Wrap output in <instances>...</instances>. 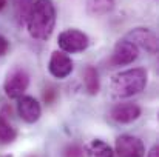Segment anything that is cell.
I'll return each instance as SVG.
<instances>
[{
	"mask_svg": "<svg viewBox=\"0 0 159 157\" xmlns=\"http://www.w3.org/2000/svg\"><path fill=\"white\" fill-rule=\"evenodd\" d=\"M26 28L33 39L48 40L56 25V8L51 0H34L26 17Z\"/></svg>",
	"mask_w": 159,
	"mask_h": 157,
	"instance_id": "cell-1",
	"label": "cell"
},
{
	"mask_svg": "<svg viewBox=\"0 0 159 157\" xmlns=\"http://www.w3.org/2000/svg\"><path fill=\"white\" fill-rule=\"evenodd\" d=\"M148 72L144 68H133L117 72L111 79V93L117 99H128L139 94L147 85Z\"/></svg>",
	"mask_w": 159,
	"mask_h": 157,
	"instance_id": "cell-2",
	"label": "cell"
},
{
	"mask_svg": "<svg viewBox=\"0 0 159 157\" xmlns=\"http://www.w3.org/2000/svg\"><path fill=\"white\" fill-rule=\"evenodd\" d=\"M30 85V76L22 66H14L8 71L3 89L9 99H19L23 96Z\"/></svg>",
	"mask_w": 159,
	"mask_h": 157,
	"instance_id": "cell-3",
	"label": "cell"
},
{
	"mask_svg": "<svg viewBox=\"0 0 159 157\" xmlns=\"http://www.w3.org/2000/svg\"><path fill=\"white\" fill-rule=\"evenodd\" d=\"M57 43L63 52L73 54V52L85 51L90 45V39L85 33L79 29H65L59 34Z\"/></svg>",
	"mask_w": 159,
	"mask_h": 157,
	"instance_id": "cell-4",
	"label": "cell"
},
{
	"mask_svg": "<svg viewBox=\"0 0 159 157\" xmlns=\"http://www.w3.org/2000/svg\"><path fill=\"white\" fill-rule=\"evenodd\" d=\"M125 39L128 42H131L136 48H142V50H145L150 54H156L158 52L159 48L158 36L153 31L147 29V28H134L125 36Z\"/></svg>",
	"mask_w": 159,
	"mask_h": 157,
	"instance_id": "cell-5",
	"label": "cell"
},
{
	"mask_svg": "<svg viewBox=\"0 0 159 157\" xmlns=\"http://www.w3.org/2000/svg\"><path fill=\"white\" fill-rule=\"evenodd\" d=\"M116 153L119 157H144L145 146L141 139L124 134L116 139Z\"/></svg>",
	"mask_w": 159,
	"mask_h": 157,
	"instance_id": "cell-6",
	"label": "cell"
},
{
	"mask_svg": "<svg viewBox=\"0 0 159 157\" xmlns=\"http://www.w3.org/2000/svg\"><path fill=\"white\" fill-rule=\"evenodd\" d=\"M138 55H139V48H136L127 39H122L114 45V50L111 54V63L116 66L130 65L138 59Z\"/></svg>",
	"mask_w": 159,
	"mask_h": 157,
	"instance_id": "cell-7",
	"label": "cell"
},
{
	"mask_svg": "<svg viewBox=\"0 0 159 157\" xmlns=\"http://www.w3.org/2000/svg\"><path fill=\"white\" fill-rule=\"evenodd\" d=\"M73 60L71 57L63 51H54L51 54L50 63H48V69L51 72V76L56 79H66L71 72H73Z\"/></svg>",
	"mask_w": 159,
	"mask_h": 157,
	"instance_id": "cell-8",
	"label": "cell"
},
{
	"mask_svg": "<svg viewBox=\"0 0 159 157\" xmlns=\"http://www.w3.org/2000/svg\"><path fill=\"white\" fill-rule=\"evenodd\" d=\"M17 112L26 123H34L42 116V108L39 102L31 96H22L17 99Z\"/></svg>",
	"mask_w": 159,
	"mask_h": 157,
	"instance_id": "cell-9",
	"label": "cell"
},
{
	"mask_svg": "<svg viewBox=\"0 0 159 157\" xmlns=\"http://www.w3.org/2000/svg\"><path fill=\"white\" fill-rule=\"evenodd\" d=\"M110 116L117 123H131L141 116V108L136 103H119L111 108Z\"/></svg>",
	"mask_w": 159,
	"mask_h": 157,
	"instance_id": "cell-10",
	"label": "cell"
},
{
	"mask_svg": "<svg viewBox=\"0 0 159 157\" xmlns=\"http://www.w3.org/2000/svg\"><path fill=\"white\" fill-rule=\"evenodd\" d=\"M114 8V0H88L87 2V12L90 15L99 17L111 12Z\"/></svg>",
	"mask_w": 159,
	"mask_h": 157,
	"instance_id": "cell-11",
	"label": "cell"
},
{
	"mask_svg": "<svg viewBox=\"0 0 159 157\" xmlns=\"http://www.w3.org/2000/svg\"><path fill=\"white\" fill-rule=\"evenodd\" d=\"M84 83H85V89L88 91V94L94 96L99 93L101 88V80H99V74L96 71V68L93 66H87L84 71Z\"/></svg>",
	"mask_w": 159,
	"mask_h": 157,
	"instance_id": "cell-12",
	"label": "cell"
},
{
	"mask_svg": "<svg viewBox=\"0 0 159 157\" xmlns=\"http://www.w3.org/2000/svg\"><path fill=\"white\" fill-rule=\"evenodd\" d=\"M34 0H12V6H14V15H16V22L17 25H23L26 22V17L33 8Z\"/></svg>",
	"mask_w": 159,
	"mask_h": 157,
	"instance_id": "cell-13",
	"label": "cell"
},
{
	"mask_svg": "<svg viewBox=\"0 0 159 157\" xmlns=\"http://www.w3.org/2000/svg\"><path fill=\"white\" fill-rule=\"evenodd\" d=\"M17 137V131L11 126V123L0 114V145L12 143Z\"/></svg>",
	"mask_w": 159,
	"mask_h": 157,
	"instance_id": "cell-14",
	"label": "cell"
},
{
	"mask_svg": "<svg viewBox=\"0 0 159 157\" xmlns=\"http://www.w3.org/2000/svg\"><path fill=\"white\" fill-rule=\"evenodd\" d=\"M88 153H90L91 157H114V153H113L111 146L108 143H105V142L99 140V139H96V140H93L90 143Z\"/></svg>",
	"mask_w": 159,
	"mask_h": 157,
	"instance_id": "cell-15",
	"label": "cell"
},
{
	"mask_svg": "<svg viewBox=\"0 0 159 157\" xmlns=\"http://www.w3.org/2000/svg\"><path fill=\"white\" fill-rule=\"evenodd\" d=\"M63 157H84V150L79 145H70L65 150Z\"/></svg>",
	"mask_w": 159,
	"mask_h": 157,
	"instance_id": "cell-16",
	"label": "cell"
},
{
	"mask_svg": "<svg viewBox=\"0 0 159 157\" xmlns=\"http://www.w3.org/2000/svg\"><path fill=\"white\" fill-rule=\"evenodd\" d=\"M8 50H9V42H8V39L0 34V57L5 55V54L8 52Z\"/></svg>",
	"mask_w": 159,
	"mask_h": 157,
	"instance_id": "cell-17",
	"label": "cell"
},
{
	"mask_svg": "<svg viewBox=\"0 0 159 157\" xmlns=\"http://www.w3.org/2000/svg\"><path fill=\"white\" fill-rule=\"evenodd\" d=\"M147 157H159V148L158 146H153V148L150 150V153H148Z\"/></svg>",
	"mask_w": 159,
	"mask_h": 157,
	"instance_id": "cell-18",
	"label": "cell"
},
{
	"mask_svg": "<svg viewBox=\"0 0 159 157\" xmlns=\"http://www.w3.org/2000/svg\"><path fill=\"white\" fill-rule=\"evenodd\" d=\"M8 5V0H0V11H3Z\"/></svg>",
	"mask_w": 159,
	"mask_h": 157,
	"instance_id": "cell-19",
	"label": "cell"
},
{
	"mask_svg": "<svg viewBox=\"0 0 159 157\" xmlns=\"http://www.w3.org/2000/svg\"><path fill=\"white\" fill-rule=\"evenodd\" d=\"M30 157H34V156H30Z\"/></svg>",
	"mask_w": 159,
	"mask_h": 157,
	"instance_id": "cell-20",
	"label": "cell"
}]
</instances>
